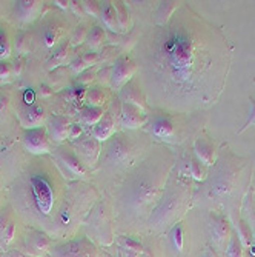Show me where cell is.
Returning a JSON list of instances; mask_svg holds the SVG:
<instances>
[{"instance_id": "cell-1", "label": "cell", "mask_w": 255, "mask_h": 257, "mask_svg": "<svg viewBox=\"0 0 255 257\" xmlns=\"http://www.w3.org/2000/svg\"><path fill=\"white\" fill-rule=\"evenodd\" d=\"M212 45L215 34L189 14H175L138 40V86L160 106L207 102L221 79L214 73Z\"/></svg>"}, {"instance_id": "cell-2", "label": "cell", "mask_w": 255, "mask_h": 257, "mask_svg": "<svg viewBox=\"0 0 255 257\" xmlns=\"http://www.w3.org/2000/svg\"><path fill=\"white\" fill-rule=\"evenodd\" d=\"M65 190L66 186L57 167L50 160L37 159L16 180L13 197L23 217L54 232L59 211L66 197V194L63 196Z\"/></svg>"}, {"instance_id": "cell-3", "label": "cell", "mask_w": 255, "mask_h": 257, "mask_svg": "<svg viewBox=\"0 0 255 257\" xmlns=\"http://www.w3.org/2000/svg\"><path fill=\"white\" fill-rule=\"evenodd\" d=\"M126 203L135 211H142L143 208L149 206L151 202L157 199V185L151 182L146 176L142 174L138 168L129 179L126 185Z\"/></svg>"}, {"instance_id": "cell-4", "label": "cell", "mask_w": 255, "mask_h": 257, "mask_svg": "<svg viewBox=\"0 0 255 257\" xmlns=\"http://www.w3.org/2000/svg\"><path fill=\"white\" fill-rule=\"evenodd\" d=\"M53 257H97L96 246L86 237H76L59 243L51 251Z\"/></svg>"}, {"instance_id": "cell-5", "label": "cell", "mask_w": 255, "mask_h": 257, "mask_svg": "<svg viewBox=\"0 0 255 257\" xmlns=\"http://www.w3.org/2000/svg\"><path fill=\"white\" fill-rule=\"evenodd\" d=\"M126 139L128 137H125L123 134H115L108 140V145L105 150V160L108 165L120 167L123 163H126V160H129L131 147Z\"/></svg>"}, {"instance_id": "cell-6", "label": "cell", "mask_w": 255, "mask_h": 257, "mask_svg": "<svg viewBox=\"0 0 255 257\" xmlns=\"http://www.w3.org/2000/svg\"><path fill=\"white\" fill-rule=\"evenodd\" d=\"M92 222L89 225V228L96 232V236L103 242V243H111L112 240V231H111V219L108 214V209L105 203H99L96 206V209L91 214Z\"/></svg>"}, {"instance_id": "cell-7", "label": "cell", "mask_w": 255, "mask_h": 257, "mask_svg": "<svg viewBox=\"0 0 255 257\" xmlns=\"http://www.w3.org/2000/svg\"><path fill=\"white\" fill-rule=\"evenodd\" d=\"M22 140H23V147H25L31 154H36V156L46 154L51 148L48 133H46V130H43L42 126L27 130Z\"/></svg>"}, {"instance_id": "cell-8", "label": "cell", "mask_w": 255, "mask_h": 257, "mask_svg": "<svg viewBox=\"0 0 255 257\" xmlns=\"http://www.w3.org/2000/svg\"><path fill=\"white\" fill-rule=\"evenodd\" d=\"M137 73V65L132 59L129 57H120L115 60V65L112 68V73H111V85L119 89L123 85H126L134 74Z\"/></svg>"}, {"instance_id": "cell-9", "label": "cell", "mask_w": 255, "mask_h": 257, "mask_svg": "<svg viewBox=\"0 0 255 257\" xmlns=\"http://www.w3.org/2000/svg\"><path fill=\"white\" fill-rule=\"evenodd\" d=\"M57 156V160L59 163H62V165L66 168V171L69 174H73L76 177H83L86 176V167L85 163L79 159L77 153L71 151L69 148H65V147H60L56 153Z\"/></svg>"}, {"instance_id": "cell-10", "label": "cell", "mask_w": 255, "mask_h": 257, "mask_svg": "<svg viewBox=\"0 0 255 257\" xmlns=\"http://www.w3.org/2000/svg\"><path fill=\"white\" fill-rule=\"evenodd\" d=\"M145 122V112L140 106L132 103H122L120 108V125L128 130H135Z\"/></svg>"}, {"instance_id": "cell-11", "label": "cell", "mask_w": 255, "mask_h": 257, "mask_svg": "<svg viewBox=\"0 0 255 257\" xmlns=\"http://www.w3.org/2000/svg\"><path fill=\"white\" fill-rule=\"evenodd\" d=\"M45 120V109L36 103H27L20 111V122L27 130L39 128Z\"/></svg>"}, {"instance_id": "cell-12", "label": "cell", "mask_w": 255, "mask_h": 257, "mask_svg": "<svg viewBox=\"0 0 255 257\" xmlns=\"http://www.w3.org/2000/svg\"><path fill=\"white\" fill-rule=\"evenodd\" d=\"M25 245L30 251V254L33 255H40L43 254L45 251H48L50 246H51V240L50 237L43 234L42 231L39 229H31L28 234H27V239H25Z\"/></svg>"}, {"instance_id": "cell-13", "label": "cell", "mask_w": 255, "mask_h": 257, "mask_svg": "<svg viewBox=\"0 0 255 257\" xmlns=\"http://www.w3.org/2000/svg\"><path fill=\"white\" fill-rule=\"evenodd\" d=\"M100 151H102L100 144L94 137H85V139L79 140V144H77V156L80 154L82 159L86 163H89V165H94L97 162Z\"/></svg>"}, {"instance_id": "cell-14", "label": "cell", "mask_w": 255, "mask_h": 257, "mask_svg": "<svg viewBox=\"0 0 255 257\" xmlns=\"http://www.w3.org/2000/svg\"><path fill=\"white\" fill-rule=\"evenodd\" d=\"M114 126H115V119L111 108L106 114H103L100 122L92 130V137L96 140H109L111 136L114 134Z\"/></svg>"}, {"instance_id": "cell-15", "label": "cell", "mask_w": 255, "mask_h": 257, "mask_svg": "<svg viewBox=\"0 0 255 257\" xmlns=\"http://www.w3.org/2000/svg\"><path fill=\"white\" fill-rule=\"evenodd\" d=\"M68 131H69V123L62 115H53L48 120V131L46 133H48L50 137L56 140V142H63L68 137Z\"/></svg>"}, {"instance_id": "cell-16", "label": "cell", "mask_w": 255, "mask_h": 257, "mask_svg": "<svg viewBox=\"0 0 255 257\" xmlns=\"http://www.w3.org/2000/svg\"><path fill=\"white\" fill-rule=\"evenodd\" d=\"M140 97H142V88L138 86V83H132L131 82V83L125 85V88L120 92V99L123 102L137 105V106H140L143 109L145 108V103L140 102Z\"/></svg>"}, {"instance_id": "cell-17", "label": "cell", "mask_w": 255, "mask_h": 257, "mask_svg": "<svg viewBox=\"0 0 255 257\" xmlns=\"http://www.w3.org/2000/svg\"><path fill=\"white\" fill-rule=\"evenodd\" d=\"M100 19H102V22H103V25H105L106 28H109L111 31H119V30H120L119 19H117V13H115V8H114L112 4L105 2V4L102 5Z\"/></svg>"}, {"instance_id": "cell-18", "label": "cell", "mask_w": 255, "mask_h": 257, "mask_svg": "<svg viewBox=\"0 0 255 257\" xmlns=\"http://www.w3.org/2000/svg\"><path fill=\"white\" fill-rule=\"evenodd\" d=\"M39 2L31 0V2H17L16 5V19L20 22H30L34 14L39 11Z\"/></svg>"}, {"instance_id": "cell-19", "label": "cell", "mask_w": 255, "mask_h": 257, "mask_svg": "<svg viewBox=\"0 0 255 257\" xmlns=\"http://www.w3.org/2000/svg\"><path fill=\"white\" fill-rule=\"evenodd\" d=\"M103 108L102 106H85L80 112V120L86 125H91L94 126L100 122V119L103 117Z\"/></svg>"}, {"instance_id": "cell-20", "label": "cell", "mask_w": 255, "mask_h": 257, "mask_svg": "<svg viewBox=\"0 0 255 257\" xmlns=\"http://www.w3.org/2000/svg\"><path fill=\"white\" fill-rule=\"evenodd\" d=\"M152 133L157 137H169L172 134V122L168 117H158L152 123Z\"/></svg>"}, {"instance_id": "cell-21", "label": "cell", "mask_w": 255, "mask_h": 257, "mask_svg": "<svg viewBox=\"0 0 255 257\" xmlns=\"http://www.w3.org/2000/svg\"><path fill=\"white\" fill-rule=\"evenodd\" d=\"M68 56H69V46H68L66 43H62V45L59 46V48L54 51V54L51 56V59H50V62H48L50 68H57V66L66 63Z\"/></svg>"}, {"instance_id": "cell-22", "label": "cell", "mask_w": 255, "mask_h": 257, "mask_svg": "<svg viewBox=\"0 0 255 257\" xmlns=\"http://www.w3.org/2000/svg\"><path fill=\"white\" fill-rule=\"evenodd\" d=\"M88 45L91 46V48H99V46H102L103 40H105V33H103V28L96 25V27H92L91 31L88 33Z\"/></svg>"}, {"instance_id": "cell-23", "label": "cell", "mask_w": 255, "mask_h": 257, "mask_svg": "<svg viewBox=\"0 0 255 257\" xmlns=\"http://www.w3.org/2000/svg\"><path fill=\"white\" fill-rule=\"evenodd\" d=\"M10 54H11V40L8 31L4 27H0V62L8 59Z\"/></svg>"}, {"instance_id": "cell-24", "label": "cell", "mask_w": 255, "mask_h": 257, "mask_svg": "<svg viewBox=\"0 0 255 257\" xmlns=\"http://www.w3.org/2000/svg\"><path fill=\"white\" fill-rule=\"evenodd\" d=\"M86 100L91 106H100L105 100V92L102 88H89L86 91Z\"/></svg>"}, {"instance_id": "cell-25", "label": "cell", "mask_w": 255, "mask_h": 257, "mask_svg": "<svg viewBox=\"0 0 255 257\" xmlns=\"http://www.w3.org/2000/svg\"><path fill=\"white\" fill-rule=\"evenodd\" d=\"M59 37H60V30L59 28H54L51 25V27H48V28L43 31V34H42V43L46 46V48H51V46L56 45V42H57Z\"/></svg>"}, {"instance_id": "cell-26", "label": "cell", "mask_w": 255, "mask_h": 257, "mask_svg": "<svg viewBox=\"0 0 255 257\" xmlns=\"http://www.w3.org/2000/svg\"><path fill=\"white\" fill-rule=\"evenodd\" d=\"M114 8H115V13H117V19H119V25L123 31L128 30L129 27V14H128V10L126 7L122 4V2H115L114 4Z\"/></svg>"}, {"instance_id": "cell-27", "label": "cell", "mask_w": 255, "mask_h": 257, "mask_svg": "<svg viewBox=\"0 0 255 257\" xmlns=\"http://www.w3.org/2000/svg\"><path fill=\"white\" fill-rule=\"evenodd\" d=\"M88 37V31H86V27L85 25H80L74 30L73 36H71V45L76 46V45H80L85 39Z\"/></svg>"}, {"instance_id": "cell-28", "label": "cell", "mask_w": 255, "mask_h": 257, "mask_svg": "<svg viewBox=\"0 0 255 257\" xmlns=\"http://www.w3.org/2000/svg\"><path fill=\"white\" fill-rule=\"evenodd\" d=\"M10 223H11L10 214H7V213H2V214H0V246H2L5 231H7V228H8Z\"/></svg>"}, {"instance_id": "cell-29", "label": "cell", "mask_w": 255, "mask_h": 257, "mask_svg": "<svg viewBox=\"0 0 255 257\" xmlns=\"http://www.w3.org/2000/svg\"><path fill=\"white\" fill-rule=\"evenodd\" d=\"M172 240H174V245L177 249H181L183 246V234H181V226H175L172 229Z\"/></svg>"}, {"instance_id": "cell-30", "label": "cell", "mask_w": 255, "mask_h": 257, "mask_svg": "<svg viewBox=\"0 0 255 257\" xmlns=\"http://www.w3.org/2000/svg\"><path fill=\"white\" fill-rule=\"evenodd\" d=\"M11 77V65L8 62H0V80H8Z\"/></svg>"}, {"instance_id": "cell-31", "label": "cell", "mask_w": 255, "mask_h": 257, "mask_svg": "<svg viewBox=\"0 0 255 257\" xmlns=\"http://www.w3.org/2000/svg\"><path fill=\"white\" fill-rule=\"evenodd\" d=\"M83 7H85V10H86L88 13H91L94 17L99 16V14H100V10H102V5H100L99 2H85Z\"/></svg>"}, {"instance_id": "cell-32", "label": "cell", "mask_w": 255, "mask_h": 257, "mask_svg": "<svg viewBox=\"0 0 255 257\" xmlns=\"http://www.w3.org/2000/svg\"><path fill=\"white\" fill-rule=\"evenodd\" d=\"M69 66H71V69H73L74 73H82L83 69H86V68H88L86 62L83 60V57H82V56H80L79 59L73 60V62H71V65H69Z\"/></svg>"}, {"instance_id": "cell-33", "label": "cell", "mask_w": 255, "mask_h": 257, "mask_svg": "<svg viewBox=\"0 0 255 257\" xmlns=\"http://www.w3.org/2000/svg\"><path fill=\"white\" fill-rule=\"evenodd\" d=\"M80 134H82V126H80V123H71V125H69V131H68V137H69V139L74 140V139H77Z\"/></svg>"}, {"instance_id": "cell-34", "label": "cell", "mask_w": 255, "mask_h": 257, "mask_svg": "<svg viewBox=\"0 0 255 257\" xmlns=\"http://www.w3.org/2000/svg\"><path fill=\"white\" fill-rule=\"evenodd\" d=\"M229 257H241L240 246H238L235 239H232V242H230V245H229Z\"/></svg>"}, {"instance_id": "cell-35", "label": "cell", "mask_w": 255, "mask_h": 257, "mask_svg": "<svg viewBox=\"0 0 255 257\" xmlns=\"http://www.w3.org/2000/svg\"><path fill=\"white\" fill-rule=\"evenodd\" d=\"M7 257H30V255L25 254V252H22V251H19V249H13V251H10L7 254Z\"/></svg>"}, {"instance_id": "cell-36", "label": "cell", "mask_w": 255, "mask_h": 257, "mask_svg": "<svg viewBox=\"0 0 255 257\" xmlns=\"http://www.w3.org/2000/svg\"><path fill=\"white\" fill-rule=\"evenodd\" d=\"M125 254L126 257H140V251H137V249H125Z\"/></svg>"}]
</instances>
